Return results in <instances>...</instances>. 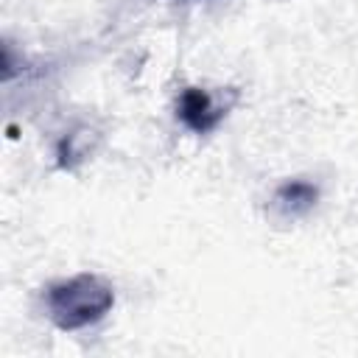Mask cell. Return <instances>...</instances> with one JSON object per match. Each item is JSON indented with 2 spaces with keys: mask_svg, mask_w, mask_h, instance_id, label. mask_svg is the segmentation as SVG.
<instances>
[{
  "mask_svg": "<svg viewBox=\"0 0 358 358\" xmlns=\"http://www.w3.org/2000/svg\"><path fill=\"white\" fill-rule=\"evenodd\" d=\"M112 305V291L95 277H78L50 291V310L62 327H78L98 319Z\"/></svg>",
  "mask_w": 358,
  "mask_h": 358,
  "instance_id": "1",
  "label": "cell"
},
{
  "mask_svg": "<svg viewBox=\"0 0 358 358\" xmlns=\"http://www.w3.org/2000/svg\"><path fill=\"white\" fill-rule=\"evenodd\" d=\"M179 117L185 120L187 129L204 134V131H210V129L224 117V109L215 106L213 98H210L204 90L190 87V90H185L182 98H179Z\"/></svg>",
  "mask_w": 358,
  "mask_h": 358,
  "instance_id": "2",
  "label": "cell"
}]
</instances>
